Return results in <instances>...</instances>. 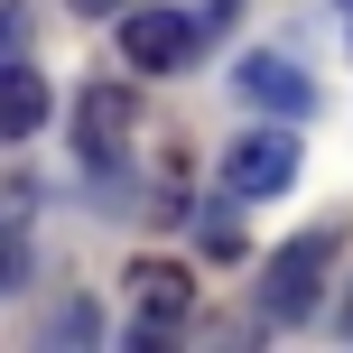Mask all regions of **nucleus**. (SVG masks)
<instances>
[{
	"label": "nucleus",
	"instance_id": "1",
	"mask_svg": "<svg viewBox=\"0 0 353 353\" xmlns=\"http://www.w3.org/2000/svg\"><path fill=\"white\" fill-rule=\"evenodd\" d=\"M223 28H232L223 0H214V10H121V56L140 74H176V65H195V47L223 37Z\"/></svg>",
	"mask_w": 353,
	"mask_h": 353
},
{
	"label": "nucleus",
	"instance_id": "6",
	"mask_svg": "<svg viewBox=\"0 0 353 353\" xmlns=\"http://www.w3.org/2000/svg\"><path fill=\"white\" fill-rule=\"evenodd\" d=\"M130 288H140V344L159 335V325H176V316L195 307V279H186L176 261H140V270H130Z\"/></svg>",
	"mask_w": 353,
	"mask_h": 353
},
{
	"label": "nucleus",
	"instance_id": "10",
	"mask_svg": "<svg viewBox=\"0 0 353 353\" xmlns=\"http://www.w3.org/2000/svg\"><path fill=\"white\" fill-rule=\"evenodd\" d=\"M344 10H353V0H344Z\"/></svg>",
	"mask_w": 353,
	"mask_h": 353
},
{
	"label": "nucleus",
	"instance_id": "8",
	"mask_svg": "<svg viewBox=\"0 0 353 353\" xmlns=\"http://www.w3.org/2000/svg\"><path fill=\"white\" fill-rule=\"evenodd\" d=\"M19 261H28V251H19V242H10V232H0V288H10V279H19Z\"/></svg>",
	"mask_w": 353,
	"mask_h": 353
},
{
	"label": "nucleus",
	"instance_id": "5",
	"mask_svg": "<svg viewBox=\"0 0 353 353\" xmlns=\"http://www.w3.org/2000/svg\"><path fill=\"white\" fill-rule=\"evenodd\" d=\"M232 84H242L261 112H279V121H307V112H316V84H307L288 56H242V65H232Z\"/></svg>",
	"mask_w": 353,
	"mask_h": 353
},
{
	"label": "nucleus",
	"instance_id": "3",
	"mask_svg": "<svg viewBox=\"0 0 353 353\" xmlns=\"http://www.w3.org/2000/svg\"><path fill=\"white\" fill-rule=\"evenodd\" d=\"M298 176V130H242L223 149V186L232 195H279Z\"/></svg>",
	"mask_w": 353,
	"mask_h": 353
},
{
	"label": "nucleus",
	"instance_id": "7",
	"mask_svg": "<svg viewBox=\"0 0 353 353\" xmlns=\"http://www.w3.org/2000/svg\"><path fill=\"white\" fill-rule=\"evenodd\" d=\"M37 121H47V74H37L28 56H10V65H0V140H28Z\"/></svg>",
	"mask_w": 353,
	"mask_h": 353
},
{
	"label": "nucleus",
	"instance_id": "4",
	"mask_svg": "<svg viewBox=\"0 0 353 353\" xmlns=\"http://www.w3.org/2000/svg\"><path fill=\"white\" fill-rule=\"evenodd\" d=\"M325 261H335V232H316V242H288L279 261H270V316H316L325 298Z\"/></svg>",
	"mask_w": 353,
	"mask_h": 353
},
{
	"label": "nucleus",
	"instance_id": "2",
	"mask_svg": "<svg viewBox=\"0 0 353 353\" xmlns=\"http://www.w3.org/2000/svg\"><path fill=\"white\" fill-rule=\"evenodd\" d=\"M130 130H140L130 84H84V103H74V159H84V168H121L130 159Z\"/></svg>",
	"mask_w": 353,
	"mask_h": 353
},
{
	"label": "nucleus",
	"instance_id": "9",
	"mask_svg": "<svg viewBox=\"0 0 353 353\" xmlns=\"http://www.w3.org/2000/svg\"><path fill=\"white\" fill-rule=\"evenodd\" d=\"M74 10H84V19H121L130 0H74Z\"/></svg>",
	"mask_w": 353,
	"mask_h": 353
}]
</instances>
